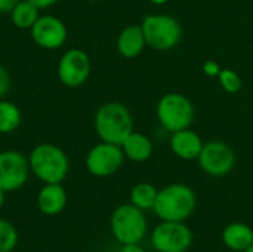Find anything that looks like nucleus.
<instances>
[{
    "instance_id": "obj_1",
    "label": "nucleus",
    "mask_w": 253,
    "mask_h": 252,
    "mask_svg": "<svg viewBox=\"0 0 253 252\" xmlns=\"http://www.w3.org/2000/svg\"><path fill=\"white\" fill-rule=\"evenodd\" d=\"M197 208L196 192L184 183H172L159 190L153 212L160 221L185 223Z\"/></svg>"
},
{
    "instance_id": "obj_2",
    "label": "nucleus",
    "mask_w": 253,
    "mask_h": 252,
    "mask_svg": "<svg viewBox=\"0 0 253 252\" xmlns=\"http://www.w3.org/2000/svg\"><path fill=\"white\" fill-rule=\"evenodd\" d=\"M93 126L101 141L117 146H122L123 141L135 131L132 113L120 102L102 104L95 113Z\"/></svg>"
},
{
    "instance_id": "obj_3",
    "label": "nucleus",
    "mask_w": 253,
    "mask_h": 252,
    "mask_svg": "<svg viewBox=\"0 0 253 252\" xmlns=\"http://www.w3.org/2000/svg\"><path fill=\"white\" fill-rule=\"evenodd\" d=\"M30 171L44 184L62 183L70 171V159L67 153L52 144H37L28 156Z\"/></svg>"
},
{
    "instance_id": "obj_4",
    "label": "nucleus",
    "mask_w": 253,
    "mask_h": 252,
    "mask_svg": "<svg viewBox=\"0 0 253 252\" xmlns=\"http://www.w3.org/2000/svg\"><path fill=\"white\" fill-rule=\"evenodd\" d=\"M156 114L165 131L176 132L193 125L196 108L187 95L181 92H168L160 97L156 105Z\"/></svg>"
},
{
    "instance_id": "obj_5",
    "label": "nucleus",
    "mask_w": 253,
    "mask_h": 252,
    "mask_svg": "<svg viewBox=\"0 0 253 252\" xmlns=\"http://www.w3.org/2000/svg\"><path fill=\"white\" fill-rule=\"evenodd\" d=\"M110 229L120 245L141 244L148 233L145 212L132 203H123L113 211Z\"/></svg>"
},
{
    "instance_id": "obj_6",
    "label": "nucleus",
    "mask_w": 253,
    "mask_h": 252,
    "mask_svg": "<svg viewBox=\"0 0 253 252\" xmlns=\"http://www.w3.org/2000/svg\"><path fill=\"white\" fill-rule=\"evenodd\" d=\"M141 28L147 46L160 52L176 48L182 39V25L172 15H147L141 22Z\"/></svg>"
},
{
    "instance_id": "obj_7",
    "label": "nucleus",
    "mask_w": 253,
    "mask_h": 252,
    "mask_svg": "<svg viewBox=\"0 0 253 252\" xmlns=\"http://www.w3.org/2000/svg\"><path fill=\"white\" fill-rule=\"evenodd\" d=\"M194 242V233L185 223L160 221L150 233L156 252H187Z\"/></svg>"
},
{
    "instance_id": "obj_8",
    "label": "nucleus",
    "mask_w": 253,
    "mask_h": 252,
    "mask_svg": "<svg viewBox=\"0 0 253 252\" xmlns=\"http://www.w3.org/2000/svg\"><path fill=\"white\" fill-rule=\"evenodd\" d=\"M200 169L215 178L228 175L236 166V153L230 144L221 140L206 141L197 159Z\"/></svg>"
},
{
    "instance_id": "obj_9",
    "label": "nucleus",
    "mask_w": 253,
    "mask_h": 252,
    "mask_svg": "<svg viewBox=\"0 0 253 252\" xmlns=\"http://www.w3.org/2000/svg\"><path fill=\"white\" fill-rule=\"evenodd\" d=\"M125 159L122 146L101 141L89 150L86 156V168L93 177L107 178L114 175L123 166Z\"/></svg>"
},
{
    "instance_id": "obj_10",
    "label": "nucleus",
    "mask_w": 253,
    "mask_h": 252,
    "mask_svg": "<svg viewBox=\"0 0 253 252\" xmlns=\"http://www.w3.org/2000/svg\"><path fill=\"white\" fill-rule=\"evenodd\" d=\"M92 61L82 49H68L58 62V77L67 88L82 86L90 76Z\"/></svg>"
},
{
    "instance_id": "obj_11",
    "label": "nucleus",
    "mask_w": 253,
    "mask_h": 252,
    "mask_svg": "<svg viewBox=\"0 0 253 252\" xmlns=\"http://www.w3.org/2000/svg\"><path fill=\"white\" fill-rule=\"evenodd\" d=\"M28 159L16 150L0 151V189L7 192L19 190L28 180Z\"/></svg>"
},
{
    "instance_id": "obj_12",
    "label": "nucleus",
    "mask_w": 253,
    "mask_h": 252,
    "mask_svg": "<svg viewBox=\"0 0 253 252\" xmlns=\"http://www.w3.org/2000/svg\"><path fill=\"white\" fill-rule=\"evenodd\" d=\"M33 42L43 49L61 48L68 36L67 25L62 19L53 15H40L30 28Z\"/></svg>"
},
{
    "instance_id": "obj_13",
    "label": "nucleus",
    "mask_w": 253,
    "mask_h": 252,
    "mask_svg": "<svg viewBox=\"0 0 253 252\" xmlns=\"http://www.w3.org/2000/svg\"><path fill=\"white\" fill-rule=\"evenodd\" d=\"M203 146H205V141L191 128L172 132V135H170V150H172V153L178 159L185 160V162L197 160L200 153H202Z\"/></svg>"
},
{
    "instance_id": "obj_14",
    "label": "nucleus",
    "mask_w": 253,
    "mask_h": 252,
    "mask_svg": "<svg viewBox=\"0 0 253 252\" xmlns=\"http://www.w3.org/2000/svg\"><path fill=\"white\" fill-rule=\"evenodd\" d=\"M147 46L141 24H130L125 27L116 40V48L117 52L126 58V59H133L138 58Z\"/></svg>"
},
{
    "instance_id": "obj_15",
    "label": "nucleus",
    "mask_w": 253,
    "mask_h": 252,
    "mask_svg": "<svg viewBox=\"0 0 253 252\" xmlns=\"http://www.w3.org/2000/svg\"><path fill=\"white\" fill-rule=\"evenodd\" d=\"M67 206V192L61 183L44 184L37 195V208L42 214L53 217Z\"/></svg>"
},
{
    "instance_id": "obj_16",
    "label": "nucleus",
    "mask_w": 253,
    "mask_h": 252,
    "mask_svg": "<svg viewBox=\"0 0 253 252\" xmlns=\"http://www.w3.org/2000/svg\"><path fill=\"white\" fill-rule=\"evenodd\" d=\"M122 150L125 153V157L135 162V163H144L151 159L154 146L150 137H147L142 132L133 131L122 144Z\"/></svg>"
},
{
    "instance_id": "obj_17",
    "label": "nucleus",
    "mask_w": 253,
    "mask_h": 252,
    "mask_svg": "<svg viewBox=\"0 0 253 252\" xmlns=\"http://www.w3.org/2000/svg\"><path fill=\"white\" fill-rule=\"evenodd\" d=\"M224 245L234 252H243L253 244V229L242 221H234L222 230Z\"/></svg>"
},
{
    "instance_id": "obj_18",
    "label": "nucleus",
    "mask_w": 253,
    "mask_h": 252,
    "mask_svg": "<svg viewBox=\"0 0 253 252\" xmlns=\"http://www.w3.org/2000/svg\"><path fill=\"white\" fill-rule=\"evenodd\" d=\"M157 193H159V190L151 183H138L130 190V196H129L130 203L144 212L153 211V208L156 205Z\"/></svg>"
},
{
    "instance_id": "obj_19",
    "label": "nucleus",
    "mask_w": 253,
    "mask_h": 252,
    "mask_svg": "<svg viewBox=\"0 0 253 252\" xmlns=\"http://www.w3.org/2000/svg\"><path fill=\"white\" fill-rule=\"evenodd\" d=\"M39 12L40 9L36 7L33 3H30L28 0H21L9 13L10 19L13 22V25L19 30H30L34 22L39 19Z\"/></svg>"
},
{
    "instance_id": "obj_20",
    "label": "nucleus",
    "mask_w": 253,
    "mask_h": 252,
    "mask_svg": "<svg viewBox=\"0 0 253 252\" xmlns=\"http://www.w3.org/2000/svg\"><path fill=\"white\" fill-rule=\"evenodd\" d=\"M22 122L21 110L16 104L0 100V134H12L15 132Z\"/></svg>"
},
{
    "instance_id": "obj_21",
    "label": "nucleus",
    "mask_w": 253,
    "mask_h": 252,
    "mask_svg": "<svg viewBox=\"0 0 253 252\" xmlns=\"http://www.w3.org/2000/svg\"><path fill=\"white\" fill-rule=\"evenodd\" d=\"M18 244V232L15 226L0 218V252H12Z\"/></svg>"
},
{
    "instance_id": "obj_22",
    "label": "nucleus",
    "mask_w": 253,
    "mask_h": 252,
    "mask_svg": "<svg viewBox=\"0 0 253 252\" xmlns=\"http://www.w3.org/2000/svg\"><path fill=\"white\" fill-rule=\"evenodd\" d=\"M219 83L222 86V89L228 94H237L242 89V77L239 76L237 71L231 70V68H222L218 74Z\"/></svg>"
},
{
    "instance_id": "obj_23",
    "label": "nucleus",
    "mask_w": 253,
    "mask_h": 252,
    "mask_svg": "<svg viewBox=\"0 0 253 252\" xmlns=\"http://www.w3.org/2000/svg\"><path fill=\"white\" fill-rule=\"evenodd\" d=\"M10 86H12V79H10V74L9 71L0 64V100H3L9 91H10Z\"/></svg>"
},
{
    "instance_id": "obj_24",
    "label": "nucleus",
    "mask_w": 253,
    "mask_h": 252,
    "mask_svg": "<svg viewBox=\"0 0 253 252\" xmlns=\"http://www.w3.org/2000/svg\"><path fill=\"white\" fill-rule=\"evenodd\" d=\"M21 0H0V13H10Z\"/></svg>"
},
{
    "instance_id": "obj_25",
    "label": "nucleus",
    "mask_w": 253,
    "mask_h": 252,
    "mask_svg": "<svg viewBox=\"0 0 253 252\" xmlns=\"http://www.w3.org/2000/svg\"><path fill=\"white\" fill-rule=\"evenodd\" d=\"M203 70H205V73H206L208 76H216V77H218V74H219V71H221V68L218 67V64H216L215 61H208V62L205 64Z\"/></svg>"
},
{
    "instance_id": "obj_26",
    "label": "nucleus",
    "mask_w": 253,
    "mask_h": 252,
    "mask_svg": "<svg viewBox=\"0 0 253 252\" xmlns=\"http://www.w3.org/2000/svg\"><path fill=\"white\" fill-rule=\"evenodd\" d=\"M28 1L33 3L36 7H39L42 10V9H49L52 6H55L59 0H28Z\"/></svg>"
},
{
    "instance_id": "obj_27",
    "label": "nucleus",
    "mask_w": 253,
    "mask_h": 252,
    "mask_svg": "<svg viewBox=\"0 0 253 252\" xmlns=\"http://www.w3.org/2000/svg\"><path fill=\"white\" fill-rule=\"evenodd\" d=\"M119 252H147V250L141 244H127V245H122Z\"/></svg>"
},
{
    "instance_id": "obj_28",
    "label": "nucleus",
    "mask_w": 253,
    "mask_h": 252,
    "mask_svg": "<svg viewBox=\"0 0 253 252\" xmlns=\"http://www.w3.org/2000/svg\"><path fill=\"white\" fill-rule=\"evenodd\" d=\"M4 202H6V192L0 189V209L3 208V205H4Z\"/></svg>"
},
{
    "instance_id": "obj_29",
    "label": "nucleus",
    "mask_w": 253,
    "mask_h": 252,
    "mask_svg": "<svg viewBox=\"0 0 253 252\" xmlns=\"http://www.w3.org/2000/svg\"><path fill=\"white\" fill-rule=\"evenodd\" d=\"M153 4H159V6H162V4H166L168 3V0H150Z\"/></svg>"
},
{
    "instance_id": "obj_30",
    "label": "nucleus",
    "mask_w": 253,
    "mask_h": 252,
    "mask_svg": "<svg viewBox=\"0 0 253 252\" xmlns=\"http://www.w3.org/2000/svg\"><path fill=\"white\" fill-rule=\"evenodd\" d=\"M243 252H253V244L251 245V247H249V248H248V250H245Z\"/></svg>"
}]
</instances>
